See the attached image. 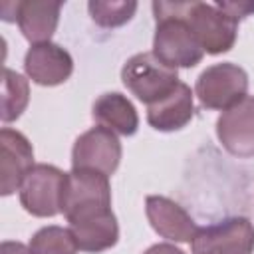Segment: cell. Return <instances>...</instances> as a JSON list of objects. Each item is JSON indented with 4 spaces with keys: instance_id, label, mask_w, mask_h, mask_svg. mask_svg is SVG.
Returning a JSON list of instances; mask_svg holds the SVG:
<instances>
[{
    "instance_id": "obj_3",
    "label": "cell",
    "mask_w": 254,
    "mask_h": 254,
    "mask_svg": "<svg viewBox=\"0 0 254 254\" xmlns=\"http://www.w3.org/2000/svg\"><path fill=\"white\" fill-rule=\"evenodd\" d=\"M181 16L187 20L206 54H224L236 42L238 22L222 12L216 4L179 2Z\"/></svg>"
},
{
    "instance_id": "obj_7",
    "label": "cell",
    "mask_w": 254,
    "mask_h": 254,
    "mask_svg": "<svg viewBox=\"0 0 254 254\" xmlns=\"http://www.w3.org/2000/svg\"><path fill=\"white\" fill-rule=\"evenodd\" d=\"M121 161V143L111 129L91 127L79 135L71 149V167L113 175Z\"/></svg>"
},
{
    "instance_id": "obj_20",
    "label": "cell",
    "mask_w": 254,
    "mask_h": 254,
    "mask_svg": "<svg viewBox=\"0 0 254 254\" xmlns=\"http://www.w3.org/2000/svg\"><path fill=\"white\" fill-rule=\"evenodd\" d=\"M222 12H226L230 18H234L236 22L240 20V18H244V16H248L250 12H254V4H250V2H220V4H216Z\"/></svg>"
},
{
    "instance_id": "obj_4",
    "label": "cell",
    "mask_w": 254,
    "mask_h": 254,
    "mask_svg": "<svg viewBox=\"0 0 254 254\" xmlns=\"http://www.w3.org/2000/svg\"><path fill=\"white\" fill-rule=\"evenodd\" d=\"M194 91L202 107L226 111L246 97L248 75L236 64H214L198 75Z\"/></svg>"
},
{
    "instance_id": "obj_12",
    "label": "cell",
    "mask_w": 254,
    "mask_h": 254,
    "mask_svg": "<svg viewBox=\"0 0 254 254\" xmlns=\"http://www.w3.org/2000/svg\"><path fill=\"white\" fill-rule=\"evenodd\" d=\"M24 69L34 83L52 87L64 83L71 75L73 60L58 44H32L24 58Z\"/></svg>"
},
{
    "instance_id": "obj_10",
    "label": "cell",
    "mask_w": 254,
    "mask_h": 254,
    "mask_svg": "<svg viewBox=\"0 0 254 254\" xmlns=\"http://www.w3.org/2000/svg\"><path fill=\"white\" fill-rule=\"evenodd\" d=\"M34 167V151L30 141L16 129L0 131V192L12 194L22 187L24 177Z\"/></svg>"
},
{
    "instance_id": "obj_15",
    "label": "cell",
    "mask_w": 254,
    "mask_h": 254,
    "mask_svg": "<svg viewBox=\"0 0 254 254\" xmlns=\"http://www.w3.org/2000/svg\"><path fill=\"white\" fill-rule=\"evenodd\" d=\"M62 2H46V0H24L18 2L16 22L26 40L34 44L50 42L52 34L58 28Z\"/></svg>"
},
{
    "instance_id": "obj_23",
    "label": "cell",
    "mask_w": 254,
    "mask_h": 254,
    "mask_svg": "<svg viewBox=\"0 0 254 254\" xmlns=\"http://www.w3.org/2000/svg\"><path fill=\"white\" fill-rule=\"evenodd\" d=\"M204 254H244V252H238V250H226V248H220V250H208Z\"/></svg>"
},
{
    "instance_id": "obj_14",
    "label": "cell",
    "mask_w": 254,
    "mask_h": 254,
    "mask_svg": "<svg viewBox=\"0 0 254 254\" xmlns=\"http://www.w3.org/2000/svg\"><path fill=\"white\" fill-rule=\"evenodd\" d=\"M192 91L187 83L179 81L171 93L147 107V121L157 131H177L192 119Z\"/></svg>"
},
{
    "instance_id": "obj_9",
    "label": "cell",
    "mask_w": 254,
    "mask_h": 254,
    "mask_svg": "<svg viewBox=\"0 0 254 254\" xmlns=\"http://www.w3.org/2000/svg\"><path fill=\"white\" fill-rule=\"evenodd\" d=\"M216 248H230V250H240L244 254H252L254 250L252 222L244 216H234V218H226L222 222L198 228L190 242L192 254H202Z\"/></svg>"
},
{
    "instance_id": "obj_18",
    "label": "cell",
    "mask_w": 254,
    "mask_h": 254,
    "mask_svg": "<svg viewBox=\"0 0 254 254\" xmlns=\"http://www.w3.org/2000/svg\"><path fill=\"white\" fill-rule=\"evenodd\" d=\"M30 254H77L79 246L69 228L46 226L30 240Z\"/></svg>"
},
{
    "instance_id": "obj_5",
    "label": "cell",
    "mask_w": 254,
    "mask_h": 254,
    "mask_svg": "<svg viewBox=\"0 0 254 254\" xmlns=\"http://www.w3.org/2000/svg\"><path fill=\"white\" fill-rule=\"evenodd\" d=\"M65 175L54 165H34L20 187V202L34 216H56L62 212Z\"/></svg>"
},
{
    "instance_id": "obj_21",
    "label": "cell",
    "mask_w": 254,
    "mask_h": 254,
    "mask_svg": "<svg viewBox=\"0 0 254 254\" xmlns=\"http://www.w3.org/2000/svg\"><path fill=\"white\" fill-rule=\"evenodd\" d=\"M0 254H30V248H26L22 242H2L0 246Z\"/></svg>"
},
{
    "instance_id": "obj_16",
    "label": "cell",
    "mask_w": 254,
    "mask_h": 254,
    "mask_svg": "<svg viewBox=\"0 0 254 254\" xmlns=\"http://www.w3.org/2000/svg\"><path fill=\"white\" fill-rule=\"evenodd\" d=\"M93 119L101 127L111 129L113 133H119V135H133L139 127V117L133 103L117 91L103 93L101 97L95 99Z\"/></svg>"
},
{
    "instance_id": "obj_8",
    "label": "cell",
    "mask_w": 254,
    "mask_h": 254,
    "mask_svg": "<svg viewBox=\"0 0 254 254\" xmlns=\"http://www.w3.org/2000/svg\"><path fill=\"white\" fill-rule=\"evenodd\" d=\"M216 135L222 147L236 157H254V97H244L222 111L216 121Z\"/></svg>"
},
{
    "instance_id": "obj_2",
    "label": "cell",
    "mask_w": 254,
    "mask_h": 254,
    "mask_svg": "<svg viewBox=\"0 0 254 254\" xmlns=\"http://www.w3.org/2000/svg\"><path fill=\"white\" fill-rule=\"evenodd\" d=\"M121 79L125 87L147 105L163 99L179 83L177 69L163 64L153 52L129 58L121 69Z\"/></svg>"
},
{
    "instance_id": "obj_13",
    "label": "cell",
    "mask_w": 254,
    "mask_h": 254,
    "mask_svg": "<svg viewBox=\"0 0 254 254\" xmlns=\"http://www.w3.org/2000/svg\"><path fill=\"white\" fill-rule=\"evenodd\" d=\"M145 210L151 226L163 238L173 242H192L198 226L181 204L167 196L151 194L145 200Z\"/></svg>"
},
{
    "instance_id": "obj_17",
    "label": "cell",
    "mask_w": 254,
    "mask_h": 254,
    "mask_svg": "<svg viewBox=\"0 0 254 254\" xmlns=\"http://www.w3.org/2000/svg\"><path fill=\"white\" fill-rule=\"evenodd\" d=\"M28 99H30V89H28V81L4 67V79H2V121L4 123H10L14 119H18L22 115V111L26 109L28 105Z\"/></svg>"
},
{
    "instance_id": "obj_11",
    "label": "cell",
    "mask_w": 254,
    "mask_h": 254,
    "mask_svg": "<svg viewBox=\"0 0 254 254\" xmlns=\"http://www.w3.org/2000/svg\"><path fill=\"white\" fill-rule=\"evenodd\" d=\"M67 222L79 250L83 252H103L115 246L119 238V226L111 206L77 214L67 218Z\"/></svg>"
},
{
    "instance_id": "obj_6",
    "label": "cell",
    "mask_w": 254,
    "mask_h": 254,
    "mask_svg": "<svg viewBox=\"0 0 254 254\" xmlns=\"http://www.w3.org/2000/svg\"><path fill=\"white\" fill-rule=\"evenodd\" d=\"M107 206H111V187L107 175L85 169H73L65 175L62 194V212L65 218Z\"/></svg>"
},
{
    "instance_id": "obj_1",
    "label": "cell",
    "mask_w": 254,
    "mask_h": 254,
    "mask_svg": "<svg viewBox=\"0 0 254 254\" xmlns=\"http://www.w3.org/2000/svg\"><path fill=\"white\" fill-rule=\"evenodd\" d=\"M153 12L157 20L153 54L175 69L196 65L202 60L204 50L181 16L179 2H153Z\"/></svg>"
},
{
    "instance_id": "obj_19",
    "label": "cell",
    "mask_w": 254,
    "mask_h": 254,
    "mask_svg": "<svg viewBox=\"0 0 254 254\" xmlns=\"http://www.w3.org/2000/svg\"><path fill=\"white\" fill-rule=\"evenodd\" d=\"M91 20L103 28H117L129 22L137 10V2H89Z\"/></svg>"
},
{
    "instance_id": "obj_22",
    "label": "cell",
    "mask_w": 254,
    "mask_h": 254,
    "mask_svg": "<svg viewBox=\"0 0 254 254\" xmlns=\"http://www.w3.org/2000/svg\"><path fill=\"white\" fill-rule=\"evenodd\" d=\"M143 254H185V252L173 244H155V246L147 248Z\"/></svg>"
}]
</instances>
